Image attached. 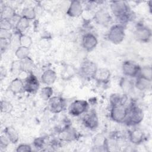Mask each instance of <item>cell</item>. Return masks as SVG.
I'll return each instance as SVG.
<instances>
[{"mask_svg":"<svg viewBox=\"0 0 152 152\" xmlns=\"http://www.w3.org/2000/svg\"><path fill=\"white\" fill-rule=\"evenodd\" d=\"M39 86L40 83L37 78L33 72H30L27 78L24 81V91L30 93H34L38 90Z\"/></svg>","mask_w":152,"mask_h":152,"instance_id":"10","label":"cell"},{"mask_svg":"<svg viewBox=\"0 0 152 152\" xmlns=\"http://www.w3.org/2000/svg\"><path fill=\"white\" fill-rule=\"evenodd\" d=\"M20 61L21 71H24L28 72H32L35 66L34 61L30 57Z\"/></svg>","mask_w":152,"mask_h":152,"instance_id":"27","label":"cell"},{"mask_svg":"<svg viewBox=\"0 0 152 152\" xmlns=\"http://www.w3.org/2000/svg\"><path fill=\"white\" fill-rule=\"evenodd\" d=\"M144 118V113L142 110L137 106L132 105L129 108L128 116L125 123L128 125L134 126L141 122Z\"/></svg>","mask_w":152,"mask_h":152,"instance_id":"3","label":"cell"},{"mask_svg":"<svg viewBox=\"0 0 152 152\" xmlns=\"http://www.w3.org/2000/svg\"><path fill=\"white\" fill-rule=\"evenodd\" d=\"M16 151L17 152H30L32 151L30 145L27 144H20L16 148Z\"/></svg>","mask_w":152,"mask_h":152,"instance_id":"39","label":"cell"},{"mask_svg":"<svg viewBox=\"0 0 152 152\" xmlns=\"http://www.w3.org/2000/svg\"><path fill=\"white\" fill-rule=\"evenodd\" d=\"M18 43L19 46L30 48L33 43V40L30 36L21 33L18 34Z\"/></svg>","mask_w":152,"mask_h":152,"instance_id":"29","label":"cell"},{"mask_svg":"<svg viewBox=\"0 0 152 152\" xmlns=\"http://www.w3.org/2000/svg\"><path fill=\"white\" fill-rule=\"evenodd\" d=\"M110 78V72L106 68H97L93 79L99 83L106 84L109 82Z\"/></svg>","mask_w":152,"mask_h":152,"instance_id":"16","label":"cell"},{"mask_svg":"<svg viewBox=\"0 0 152 152\" xmlns=\"http://www.w3.org/2000/svg\"><path fill=\"white\" fill-rule=\"evenodd\" d=\"M128 137L129 141L135 145L141 144L145 138L144 132L139 128H135L129 132Z\"/></svg>","mask_w":152,"mask_h":152,"instance_id":"17","label":"cell"},{"mask_svg":"<svg viewBox=\"0 0 152 152\" xmlns=\"http://www.w3.org/2000/svg\"><path fill=\"white\" fill-rule=\"evenodd\" d=\"M83 8L80 1L74 0L70 2L66 11V14L72 18H77L82 15Z\"/></svg>","mask_w":152,"mask_h":152,"instance_id":"12","label":"cell"},{"mask_svg":"<svg viewBox=\"0 0 152 152\" xmlns=\"http://www.w3.org/2000/svg\"><path fill=\"white\" fill-rule=\"evenodd\" d=\"M126 94H124L121 96L119 94L115 93L111 94L110 96V103L111 106L118 105L120 104H125L126 101Z\"/></svg>","mask_w":152,"mask_h":152,"instance_id":"25","label":"cell"},{"mask_svg":"<svg viewBox=\"0 0 152 152\" xmlns=\"http://www.w3.org/2000/svg\"><path fill=\"white\" fill-rule=\"evenodd\" d=\"M30 26V21L27 19L20 16L17 19L14 28L15 31L18 33V34L23 33L24 31H25L27 28H28Z\"/></svg>","mask_w":152,"mask_h":152,"instance_id":"21","label":"cell"},{"mask_svg":"<svg viewBox=\"0 0 152 152\" xmlns=\"http://www.w3.org/2000/svg\"><path fill=\"white\" fill-rule=\"evenodd\" d=\"M6 75H7L6 69L4 68H3L2 66H1V74H0L1 80H2L4 78H5Z\"/></svg>","mask_w":152,"mask_h":152,"instance_id":"43","label":"cell"},{"mask_svg":"<svg viewBox=\"0 0 152 152\" xmlns=\"http://www.w3.org/2000/svg\"><path fill=\"white\" fill-rule=\"evenodd\" d=\"M151 29L144 26H138L135 31L134 37L136 40L141 42H148L151 37Z\"/></svg>","mask_w":152,"mask_h":152,"instance_id":"9","label":"cell"},{"mask_svg":"<svg viewBox=\"0 0 152 152\" xmlns=\"http://www.w3.org/2000/svg\"><path fill=\"white\" fill-rule=\"evenodd\" d=\"M125 36V28L123 25L117 24L112 26L107 34L108 40L113 44L121 43Z\"/></svg>","mask_w":152,"mask_h":152,"instance_id":"2","label":"cell"},{"mask_svg":"<svg viewBox=\"0 0 152 152\" xmlns=\"http://www.w3.org/2000/svg\"><path fill=\"white\" fill-rule=\"evenodd\" d=\"M110 8L113 14L119 19L130 14V8L127 3L123 1H112Z\"/></svg>","mask_w":152,"mask_h":152,"instance_id":"4","label":"cell"},{"mask_svg":"<svg viewBox=\"0 0 152 152\" xmlns=\"http://www.w3.org/2000/svg\"><path fill=\"white\" fill-rule=\"evenodd\" d=\"M82 46L87 51H91L97 45L98 40L93 33H86L82 38Z\"/></svg>","mask_w":152,"mask_h":152,"instance_id":"11","label":"cell"},{"mask_svg":"<svg viewBox=\"0 0 152 152\" xmlns=\"http://www.w3.org/2000/svg\"><path fill=\"white\" fill-rule=\"evenodd\" d=\"M120 86L125 93L130 92L134 87V83L127 78H122L120 81Z\"/></svg>","mask_w":152,"mask_h":152,"instance_id":"30","label":"cell"},{"mask_svg":"<svg viewBox=\"0 0 152 152\" xmlns=\"http://www.w3.org/2000/svg\"><path fill=\"white\" fill-rule=\"evenodd\" d=\"M56 78V73L52 69H48L45 70L41 75L42 82L46 86H50L53 84L55 82Z\"/></svg>","mask_w":152,"mask_h":152,"instance_id":"18","label":"cell"},{"mask_svg":"<svg viewBox=\"0 0 152 152\" xmlns=\"http://www.w3.org/2000/svg\"><path fill=\"white\" fill-rule=\"evenodd\" d=\"M77 137L76 131L72 127L67 126L62 129L58 135L59 139L61 141L69 142L75 139Z\"/></svg>","mask_w":152,"mask_h":152,"instance_id":"15","label":"cell"},{"mask_svg":"<svg viewBox=\"0 0 152 152\" xmlns=\"http://www.w3.org/2000/svg\"><path fill=\"white\" fill-rule=\"evenodd\" d=\"M46 144L45 138L44 137H38L34 140L33 145L37 148H42Z\"/></svg>","mask_w":152,"mask_h":152,"instance_id":"38","label":"cell"},{"mask_svg":"<svg viewBox=\"0 0 152 152\" xmlns=\"http://www.w3.org/2000/svg\"><path fill=\"white\" fill-rule=\"evenodd\" d=\"M49 38L43 37L39 42V48L42 51L48 50L50 47V42L49 41Z\"/></svg>","mask_w":152,"mask_h":152,"instance_id":"36","label":"cell"},{"mask_svg":"<svg viewBox=\"0 0 152 152\" xmlns=\"http://www.w3.org/2000/svg\"><path fill=\"white\" fill-rule=\"evenodd\" d=\"M14 27V25L11 20L1 18L0 20V30L10 31Z\"/></svg>","mask_w":152,"mask_h":152,"instance_id":"35","label":"cell"},{"mask_svg":"<svg viewBox=\"0 0 152 152\" xmlns=\"http://www.w3.org/2000/svg\"><path fill=\"white\" fill-rule=\"evenodd\" d=\"M107 140L106 137L102 134L96 135L93 140V144L94 147L97 148H106L107 151Z\"/></svg>","mask_w":152,"mask_h":152,"instance_id":"23","label":"cell"},{"mask_svg":"<svg viewBox=\"0 0 152 152\" xmlns=\"http://www.w3.org/2000/svg\"><path fill=\"white\" fill-rule=\"evenodd\" d=\"M9 90L13 94H17L24 91V81L18 77L13 79L10 83Z\"/></svg>","mask_w":152,"mask_h":152,"instance_id":"19","label":"cell"},{"mask_svg":"<svg viewBox=\"0 0 152 152\" xmlns=\"http://www.w3.org/2000/svg\"><path fill=\"white\" fill-rule=\"evenodd\" d=\"M9 142H10L9 140L7 138V137L5 135L1 136L0 147L1 148H7L9 144Z\"/></svg>","mask_w":152,"mask_h":152,"instance_id":"41","label":"cell"},{"mask_svg":"<svg viewBox=\"0 0 152 152\" xmlns=\"http://www.w3.org/2000/svg\"><path fill=\"white\" fill-rule=\"evenodd\" d=\"M151 86V81L140 77L137 76L136 77V81L134 83V87L140 91H144L148 90Z\"/></svg>","mask_w":152,"mask_h":152,"instance_id":"24","label":"cell"},{"mask_svg":"<svg viewBox=\"0 0 152 152\" xmlns=\"http://www.w3.org/2000/svg\"><path fill=\"white\" fill-rule=\"evenodd\" d=\"M93 19L99 24L106 26L111 21V16L108 11L104 9H100L97 11L93 15Z\"/></svg>","mask_w":152,"mask_h":152,"instance_id":"14","label":"cell"},{"mask_svg":"<svg viewBox=\"0 0 152 152\" xmlns=\"http://www.w3.org/2000/svg\"><path fill=\"white\" fill-rule=\"evenodd\" d=\"M4 135L9 140L10 142L12 144H16L19 140V135L17 131L12 126H7L4 130Z\"/></svg>","mask_w":152,"mask_h":152,"instance_id":"20","label":"cell"},{"mask_svg":"<svg viewBox=\"0 0 152 152\" xmlns=\"http://www.w3.org/2000/svg\"><path fill=\"white\" fill-rule=\"evenodd\" d=\"M14 110V107L12 103L6 100L1 101V112L5 114H9Z\"/></svg>","mask_w":152,"mask_h":152,"instance_id":"33","label":"cell"},{"mask_svg":"<svg viewBox=\"0 0 152 152\" xmlns=\"http://www.w3.org/2000/svg\"><path fill=\"white\" fill-rule=\"evenodd\" d=\"M75 74V69L74 66L70 65H68L65 66L63 72L61 74V77L63 79L68 80L72 78Z\"/></svg>","mask_w":152,"mask_h":152,"instance_id":"34","label":"cell"},{"mask_svg":"<svg viewBox=\"0 0 152 152\" xmlns=\"http://www.w3.org/2000/svg\"><path fill=\"white\" fill-rule=\"evenodd\" d=\"M97 68H98L94 62L89 60H86L81 65L80 69V74L85 78L93 79Z\"/></svg>","mask_w":152,"mask_h":152,"instance_id":"6","label":"cell"},{"mask_svg":"<svg viewBox=\"0 0 152 152\" xmlns=\"http://www.w3.org/2000/svg\"><path fill=\"white\" fill-rule=\"evenodd\" d=\"M30 48L19 46L15 51V55L18 60H23L29 57Z\"/></svg>","mask_w":152,"mask_h":152,"instance_id":"26","label":"cell"},{"mask_svg":"<svg viewBox=\"0 0 152 152\" xmlns=\"http://www.w3.org/2000/svg\"><path fill=\"white\" fill-rule=\"evenodd\" d=\"M139 76L151 82L152 80V69L150 66H144L140 68Z\"/></svg>","mask_w":152,"mask_h":152,"instance_id":"31","label":"cell"},{"mask_svg":"<svg viewBox=\"0 0 152 152\" xmlns=\"http://www.w3.org/2000/svg\"><path fill=\"white\" fill-rule=\"evenodd\" d=\"M83 122L87 128L91 129H96L99 125L98 117L96 112L93 110L86 112V114L83 118Z\"/></svg>","mask_w":152,"mask_h":152,"instance_id":"13","label":"cell"},{"mask_svg":"<svg viewBox=\"0 0 152 152\" xmlns=\"http://www.w3.org/2000/svg\"><path fill=\"white\" fill-rule=\"evenodd\" d=\"M140 66L131 61H125L122 65L123 74L128 77H137L139 75Z\"/></svg>","mask_w":152,"mask_h":152,"instance_id":"7","label":"cell"},{"mask_svg":"<svg viewBox=\"0 0 152 152\" xmlns=\"http://www.w3.org/2000/svg\"><path fill=\"white\" fill-rule=\"evenodd\" d=\"M11 72L15 74L18 73L21 71V61L18 60V61H13L12 64H11Z\"/></svg>","mask_w":152,"mask_h":152,"instance_id":"37","label":"cell"},{"mask_svg":"<svg viewBox=\"0 0 152 152\" xmlns=\"http://www.w3.org/2000/svg\"><path fill=\"white\" fill-rule=\"evenodd\" d=\"M49 110L53 113H59L65 108V100L60 96H52L48 100Z\"/></svg>","mask_w":152,"mask_h":152,"instance_id":"8","label":"cell"},{"mask_svg":"<svg viewBox=\"0 0 152 152\" xmlns=\"http://www.w3.org/2000/svg\"><path fill=\"white\" fill-rule=\"evenodd\" d=\"M10 40L7 39H0V45H1V51L2 53H3L4 51L6 50V49L8 48L10 43Z\"/></svg>","mask_w":152,"mask_h":152,"instance_id":"42","label":"cell"},{"mask_svg":"<svg viewBox=\"0 0 152 152\" xmlns=\"http://www.w3.org/2000/svg\"><path fill=\"white\" fill-rule=\"evenodd\" d=\"M53 89L49 86H47L42 88L40 91V97L41 98L45 101H48L53 95Z\"/></svg>","mask_w":152,"mask_h":152,"instance_id":"32","label":"cell"},{"mask_svg":"<svg viewBox=\"0 0 152 152\" xmlns=\"http://www.w3.org/2000/svg\"><path fill=\"white\" fill-rule=\"evenodd\" d=\"M129 108L125 104L111 106L110 115L111 119L118 123L125 122L128 114Z\"/></svg>","mask_w":152,"mask_h":152,"instance_id":"1","label":"cell"},{"mask_svg":"<svg viewBox=\"0 0 152 152\" xmlns=\"http://www.w3.org/2000/svg\"><path fill=\"white\" fill-rule=\"evenodd\" d=\"M88 103L84 100H75L69 105L68 112L70 115L74 116H80L87 112Z\"/></svg>","mask_w":152,"mask_h":152,"instance_id":"5","label":"cell"},{"mask_svg":"<svg viewBox=\"0 0 152 152\" xmlns=\"http://www.w3.org/2000/svg\"><path fill=\"white\" fill-rule=\"evenodd\" d=\"M15 11L12 7L8 5H5L1 8V18L12 20L15 18Z\"/></svg>","mask_w":152,"mask_h":152,"instance_id":"22","label":"cell"},{"mask_svg":"<svg viewBox=\"0 0 152 152\" xmlns=\"http://www.w3.org/2000/svg\"><path fill=\"white\" fill-rule=\"evenodd\" d=\"M21 16L30 21L35 19L37 15L33 7H27L23 9L21 12Z\"/></svg>","mask_w":152,"mask_h":152,"instance_id":"28","label":"cell"},{"mask_svg":"<svg viewBox=\"0 0 152 152\" xmlns=\"http://www.w3.org/2000/svg\"><path fill=\"white\" fill-rule=\"evenodd\" d=\"M12 38V33L10 31L0 30V39H7L11 40Z\"/></svg>","mask_w":152,"mask_h":152,"instance_id":"40","label":"cell"}]
</instances>
